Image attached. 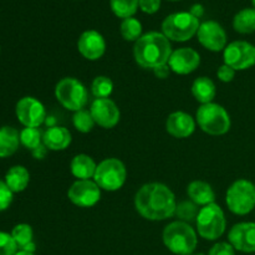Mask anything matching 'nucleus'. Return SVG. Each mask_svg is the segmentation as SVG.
I'll return each mask as SVG.
<instances>
[{
  "label": "nucleus",
  "mask_w": 255,
  "mask_h": 255,
  "mask_svg": "<svg viewBox=\"0 0 255 255\" xmlns=\"http://www.w3.org/2000/svg\"><path fill=\"white\" fill-rule=\"evenodd\" d=\"M139 9L146 14H154L161 7V0H139Z\"/></svg>",
  "instance_id": "36"
},
{
  "label": "nucleus",
  "mask_w": 255,
  "mask_h": 255,
  "mask_svg": "<svg viewBox=\"0 0 255 255\" xmlns=\"http://www.w3.org/2000/svg\"><path fill=\"white\" fill-rule=\"evenodd\" d=\"M72 124H74L75 128L81 133H89L96 125L92 119L91 112L87 110H80V111L75 112L72 116Z\"/></svg>",
  "instance_id": "31"
},
{
  "label": "nucleus",
  "mask_w": 255,
  "mask_h": 255,
  "mask_svg": "<svg viewBox=\"0 0 255 255\" xmlns=\"http://www.w3.org/2000/svg\"><path fill=\"white\" fill-rule=\"evenodd\" d=\"M192 95L194 99L202 105L211 104L217 95V89L214 82L206 76L198 77L192 84Z\"/></svg>",
  "instance_id": "22"
},
{
  "label": "nucleus",
  "mask_w": 255,
  "mask_h": 255,
  "mask_svg": "<svg viewBox=\"0 0 255 255\" xmlns=\"http://www.w3.org/2000/svg\"><path fill=\"white\" fill-rule=\"evenodd\" d=\"M229 243L237 251L244 253H254L255 252V223L253 222H243L238 223L231 229L228 234Z\"/></svg>",
  "instance_id": "17"
},
{
  "label": "nucleus",
  "mask_w": 255,
  "mask_h": 255,
  "mask_svg": "<svg viewBox=\"0 0 255 255\" xmlns=\"http://www.w3.org/2000/svg\"><path fill=\"white\" fill-rule=\"evenodd\" d=\"M196 119L202 131L211 136H222L231 129V116L223 106L214 102L202 105Z\"/></svg>",
  "instance_id": "5"
},
{
  "label": "nucleus",
  "mask_w": 255,
  "mask_h": 255,
  "mask_svg": "<svg viewBox=\"0 0 255 255\" xmlns=\"http://www.w3.org/2000/svg\"><path fill=\"white\" fill-rule=\"evenodd\" d=\"M17 246L11 234L0 232V255H15Z\"/></svg>",
  "instance_id": "33"
},
{
  "label": "nucleus",
  "mask_w": 255,
  "mask_h": 255,
  "mask_svg": "<svg viewBox=\"0 0 255 255\" xmlns=\"http://www.w3.org/2000/svg\"><path fill=\"white\" fill-rule=\"evenodd\" d=\"M55 96L65 109L74 112L84 110L89 101L86 87L75 77H65L60 80L55 87Z\"/></svg>",
  "instance_id": "7"
},
{
  "label": "nucleus",
  "mask_w": 255,
  "mask_h": 255,
  "mask_svg": "<svg viewBox=\"0 0 255 255\" xmlns=\"http://www.w3.org/2000/svg\"><path fill=\"white\" fill-rule=\"evenodd\" d=\"M30 182V174L25 167L14 166L5 174V183L11 189L12 193L22 192Z\"/></svg>",
  "instance_id": "24"
},
{
  "label": "nucleus",
  "mask_w": 255,
  "mask_h": 255,
  "mask_svg": "<svg viewBox=\"0 0 255 255\" xmlns=\"http://www.w3.org/2000/svg\"><path fill=\"white\" fill-rule=\"evenodd\" d=\"M164 246L177 255L193 253L198 244L197 233L186 222H172L163 231Z\"/></svg>",
  "instance_id": "3"
},
{
  "label": "nucleus",
  "mask_w": 255,
  "mask_h": 255,
  "mask_svg": "<svg viewBox=\"0 0 255 255\" xmlns=\"http://www.w3.org/2000/svg\"><path fill=\"white\" fill-rule=\"evenodd\" d=\"M226 203L229 211L246 216L255 208V186L251 181L238 179L227 191Z\"/></svg>",
  "instance_id": "8"
},
{
  "label": "nucleus",
  "mask_w": 255,
  "mask_h": 255,
  "mask_svg": "<svg viewBox=\"0 0 255 255\" xmlns=\"http://www.w3.org/2000/svg\"><path fill=\"white\" fill-rule=\"evenodd\" d=\"M20 144V133L10 126L0 128V158H5L17 151Z\"/></svg>",
  "instance_id": "23"
},
{
  "label": "nucleus",
  "mask_w": 255,
  "mask_h": 255,
  "mask_svg": "<svg viewBox=\"0 0 255 255\" xmlns=\"http://www.w3.org/2000/svg\"><path fill=\"white\" fill-rule=\"evenodd\" d=\"M198 41L206 49L211 51L218 52L222 51L227 47V34L226 30L223 29L219 22L214 20H207L199 25L198 32Z\"/></svg>",
  "instance_id": "13"
},
{
  "label": "nucleus",
  "mask_w": 255,
  "mask_h": 255,
  "mask_svg": "<svg viewBox=\"0 0 255 255\" xmlns=\"http://www.w3.org/2000/svg\"><path fill=\"white\" fill-rule=\"evenodd\" d=\"M91 91L96 99H109L114 91V82L107 76H97L92 81Z\"/></svg>",
  "instance_id": "30"
},
{
  "label": "nucleus",
  "mask_w": 255,
  "mask_h": 255,
  "mask_svg": "<svg viewBox=\"0 0 255 255\" xmlns=\"http://www.w3.org/2000/svg\"><path fill=\"white\" fill-rule=\"evenodd\" d=\"M201 64V56L192 47H181L172 52L168 60L171 71L178 75H188L196 71Z\"/></svg>",
  "instance_id": "15"
},
{
  "label": "nucleus",
  "mask_w": 255,
  "mask_h": 255,
  "mask_svg": "<svg viewBox=\"0 0 255 255\" xmlns=\"http://www.w3.org/2000/svg\"><path fill=\"white\" fill-rule=\"evenodd\" d=\"M208 255H234V248L231 243L221 242L212 247Z\"/></svg>",
  "instance_id": "35"
},
{
  "label": "nucleus",
  "mask_w": 255,
  "mask_h": 255,
  "mask_svg": "<svg viewBox=\"0 0 255 255\" xmlns=\"http://www.w3.org/2000/svg\"><path fill=\"white\" fill-rule=\"evenodd\" d=\"M166 129L171 136L176 138H187L193 134L196 129V121L191 115L177 111L169 115L167 119Z\"/></svg>",
  "instance_id": "18"
},
{
  "label": "nucleus",
  "mask_w": 255,
  "mask_h": 255,
  "mask_svg": "<svg viewBox=\"0 0 255 255\" xmlns=\"http://www.w3.org/2000/svg\"><path fill=\"white\" fill-rule=\"evenodd\" d=\"M121 35L127 41H137L142 36V25L137 19L127 17L121 22Z\"/></svg>",
  "instance_id": "28"
},
{
  "label": "nucleus",
  "mask_w": 255,
  "mask_h": 255,
  "mask_svg": "<svg viewBox=\"0 0 255 255\" xmlns=\"http://www.w3.org/2000/svg\"><path fill=\"white\" fill-rule=\"evenodd\" d=\"M127 178V171L124 162L117 158L104 159L97 166L94 181L104 191L115 192L122 188Z\"/></svg>",
  "instance_id": "9"
},
{
  "label": "nucleus",
  "mask_w": 255,
  "mask_h": 255,
  "mask_svg": "<svg viewBox=\"0 0 255 255\" xmlns=\"http://www.w3.org/2000/svg\"><path fill=\"white\" fill-rule=\"evenodd\" d=\"M32 228L29 226V224H17L12 228L11 231V237L14 238L15 243H16L17 248L20 251H25L29 246H31L32 243Z\"/></svg>",
  "instance_id": "27"
},
{
  "label": "nucleus",
  "mask_w": 255,
  "mask_h": 255,
  "mask_svg": "<svg viewBox=\"0 0 255 255\" xmlns=\"http://www.w3.org/2000/svg\"><path fill=\"white\" fill-rule=\"evenodd\" d=\"M252 4H253V6H254V9H255V0H252Z\"/></svg>",
  "instance_id": "41"
},
{
  "label": "nucleus",
  "mask_w": 255,
  "mask_h": 255,
  "mask_svg": "<svg viewBox=\"0 0 255 255\" xmlns=\"http://www.w3.org/2000/svg\"><path fill=\"white\" fill-rule=\"evenodd\" d=\"M139 0H110L111 10L117 17H132L138 9Z\"/></svg>",
  "instance_id": "26"
},
{
  "label": "nucleus",
  "mask_w": 255,
  "mask_h": 255,
  "mask_svg": "<svg viewBox=\"0 0 255 255\" xmlns=\"http://www.w3.org/2000/svg\"><path fill=\"white\" fill-rule=\"evenodd\" d=\"M169 1H178V0H169Z\"/></svg>",
  "instance_id": "42"
},
{
  "label": "nucleus",
  "mask_w": 255,
  "mask_h": 255,
  "mask_svg": "<svg viewBox=\"0 0 255 255\" xmlns=\"http://www.w3.org/2000/svg\"><path fill=\"white\" fill-rule=\"evenodd\" d=\"M197 231L202 238L207 241H216L226 232V216L218 204L212 203L199 209L196 219Z\"/></svg>",
  "instance_id": "6"
},
{
  "label": "nucleus",
  "mask_w": 255,
  "mask_h": 255,
  "mask_svg": "<svg viewBox=\"0 0 255 255\" xmlns=\"http://www.w3.org/2000/svg\"><path fill=\"white\" fill-rule=\"evenodd\" d=\"M96 168L97 164L95 163L94 159L84 153L75 156L72 158L71 163H70V169H71L72 176L76 177L77 179L94 178Z\"/></svg>",
  "instance_id": "21"
},
{
  "label": "nucleus",
  "mask_w": 255,
  "mask_h": 255,
  "mask_svg": "<svg viewBox=\"0 0 255 255\" xmlns=\"http://www.w3.org/2000/svg\"><path fill=\"white\" fill-rule=\"evenodd\" d=\"M198 17L188 11L173 12L168 15L162 22V34L172 41H188L194 35H197L199 29Z\"/></svg>",
  "instance_id": "4"
},
{
  "label": "nucleus",
  "mask_w": 255,
  "mask_h": 255,
  "mask_svg": "<svg viewBox=\"0 0 255 255\" xmlns=\"http://www.w3.org/2000/svg\"><path fill=\"white\" fill-rule=\"evenodd\" d=\"M191 12L192 15H194V16L196 17H201L202 15H203V12H204V9H203V6H202L201 4H196V5H193V6H192V9H191Z\"/></svg>",
  "instance_id": "39"
},
{
  "label": "nucleus",
  "mask_w": 255,
  "mask_h": 255,
  "mask_svg": "<svg viewBox=\"0 0 255 255\" xmlns=\"http://www.w3.org/2000/svg\"><path fill=\"white\" fill-rule=\"evenodd\" d=\"M189 199L197 206H208L216 201V193L211 184L204 181H193L187 188Z\"/></svg>",
  "instance_id": "20"
},
{
  "label": "nucleus",
  "mask_w": 255,
  "mask_h": 255,
  "mask_svg": "<svg viewBox=\"0 0 255 255\" xmlns=\"http://www.w3.org/2000/svg\"><path fill=\"white\" fill-rule=\"evenodd\" d=\"M42 142H44V146L51 151H62L71 143V133L65 127H50L44 132Z\"/></svg>",
  "instance_id": "19"
},
{
  "label": "nucleus",
  "mask_w": 255,
  "mask_h": 255,
  "mask_svg": "<svg viewBox=\"0 0 255 255\" xmlns=\"http://www.w3.org/2000/svg\"><path fill=\"white\" fill-rule=\"evenodd\" d=\"M70 202L81 208L94 207L101 198V188L91 179H77L67 192Z\"/></svg>",
  "instance_id": "11"
},
{
  "label": "nucleus",
  "mask_w": 255,
  "mask_h": 255,
  "mask_svg": "<svg viewBox=\"0 0 255 255\" xmlns=\"http://www.w3.org/2000/svg\"><path fill=\"white\" fill-rule=\"evenodd\" d=\"M177 202L174 193L162 183H147L134 196V208L148 221H164L174 216Z\"/></svg>",
  "instance_id": "1"
},
{
  "label": "nucleus",
  "mask_w": 255,
  "mask_h": 255,
  "mask_svg": "<svg viewBox=\"0 0 255 255\" xmlns=\"http://www.w3.org/2000/svg\"><path fill=\"white\" fill-rule=\"evenodd\" d=\"M233 27L239 34H252L255 31V9L247 7L237 12L233 19Z\"/></svg>",
  "instance_id": "25"
},
{
  "label": "nucleus",
  "mask_w": 255,
  "mask_h": 255,
  "mask_svg": "<svg viewBox=\"0 0 255 255\" xmlns=\"http://www.w3.org/2000/svg\"><path fill=\"white\" fill-rule=\"evenodd\" d=\"M15 255H34V253H29V252H25V251H19L16 252Z\"/></svg>",
  "instance_id": "40"
},
{
  "label": "nucleus",
  "mask_w": 255,
  "mask_h": 255,
  "mask_svg": "<svg viewBox=\"0 0 255 255\" xmlns=\"http://www.w3.org/2000/svg\"><path fill=\"white\" fill-rule=\"evenodd\" d=\"M12 202V192L6 186L5 181L0 179V212L5 211L10 207Z\"/></svg>",
  "instance_id": "34"
},
{
  "label": "nucleus",
  "mask_w": 255,
  "mask_h": 255,
  "mask_svg": "<svg viewBox=\"0 0 255 255\" xmlns=\"http://www.w3.org/2000/svg\"><path fill=\"white\" fill-rule=\"evenodd\" d=\"M189 255H192V254H189ZM198 255H203V254H198Z\"/></svg>",
  "instance_id": "43"
},
{
  "label": "nucleus",
  "mask_w": 255,
  "mask_h": 255,
  "mask_svg": "<svg viewBox=\"0 0 255 255\" xmlns=\"http://www.w3.org/2000/svg\"><path fill=\"white\" fill-rule=\"evenodd\" d=\"M198 206L196 203H193L192 201H183L179 204H177L176 212H174V214L178 217L179 221L186 222V223L196 221L197 217H198Z\"/></svg>",
  "instance_id": "32"
},
{
  "label": "nucleus",
  "mask_w": 255,
  "mask_h": 255,
  "mask_svg": "<svg viewBox=\"0 0 255 255\" xmlns=\"http://www.w3.org/2000/svg\"><path fill=\"white\" fill-rule=\"evenodd\" d=\"M77 49L85 59L95 61L104 56L106 51V41L96 30H86L79 37Z\"/></svg>",
  "instance_id": "16"
},
{
  "label": "nucleus",
  "mask_w": 255,
  "mask_h": 255,
  "mask_svg": "<svg viewBox=\"0 0 255 255\" xmlns=\"http://www.w3.org/2000/svg\"><path fill=\"white\" fill-rule=\"evenodd\" d=\"M15 112H16L19 122L25 127L39 128L46 119V111H45L44 105L39 100L31 96L20 99L16 104Z\"/></svg>",
  "instance_id": "12"
},
{
  "label": "nucleus",
  "mask_w": 255,
  "mask_h": 255,
  "mask_svg": "<svg viewBox=\"0 0 255 255\" xmlns=\"http://www.w3.org/2000/svg\"><path fill=\"white\" fill-rule=\"evenodd\" d=\"M224 64L236 71H242L255 65V46L248 41H233L224 49Z\"/></svg>",
  "instance_id": "10"
},
{
  "label": "nucleus",
  "mask_w": 255,
  "mask_h": 255,
  "mask_svg": "<svg viewBox=\"0 0 255 255\" xmlns=\"http://www.w3.org/2000/svg\"><path fill=\"white\" fill-rule=\"evenodd\" d=\"M42 137L44 134L41 133L39 128L35 127H25L21 132H20V143L27 149H36L41 146Z\"/></svg>",
  "instance_id": "29"
},
{
  "label": "nucleus",
  "mask_w": 255,
  "mask_h": 255,
  "mask_svg": "<svg viewBox=\"0 0 255 255\" xmlns=\"http://www.w3.org/2000/svg\"><path fill=\"white\" fill-rule=\"evenodd\" d=\"M217 76H218V79L221 80L222 82H231L233 81L234 76H236V70L232 69L231 66L224 64L218 69V71H217Z\"/></svg>",
  "instance_id": "37"
},
{
  "label": "nucleus",
  "mask_w": 255,
  "mask_h": 255,
  "mask_svg": "<svg viewBox=\"0 0 255 255\" xmlns=\"http://www.w3.org/2000/svg\"><path fill=\"white\" fill-rule=\"evenodd\" d=\"M169 40L162 32L151 31L142 35L133 46V56L143 69H152L168 64L172 55Z\"/></svg>",
  "instance_id": "2"
},
{
  "label": "nucleus",
  "mask_w": 255,
  "mask_h": 255,
  "mask_svg": "<svg viewBox=\"0 0 255 255\" xmlns=\"http://www.w3.org/2000/svg\"><path fill=\"white\" fill-rule=\"evenodd\" d=\"M153 71H154V75H156L158 79H166V77L169 75V71H171V69H169L168 64H166V65H162V66L156 67Z\"/></svg>",
  "instance_id": "38"
},
{
  "label": "nucleus",
  "mask_w": 255,
  "mask_h": 255,
  "mask_svg": "<svg viewBox=\"0 0 255 255\" xmlns=\"http://www.w3.org/2000/svg\"><path fill=\"white\" fill-rule=\"evenodd\" d=\"M95 124L102 128H112L120 122V110L117 105L110 99H95L90 107Z\"/></svg>",
  "instance_id": "14"
}]
</instances>
